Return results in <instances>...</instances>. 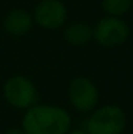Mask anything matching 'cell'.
Listing matches in <instances>:
<instances>
[{"label": "cell", "instance_id": "1", "mask_svg": "<svg viewBox=\"0 0 133 134\" xmlns=\"http://www.w3.org/2000/svg\"><path fill=\"white\" fill-rule=\"evenodd\" d=\"M70 126L67 110L55 104H34L22 119V130L26 134H66Z\"/></svg>", "mask_w": 133, "mask_h": 134}, {"label": "cell", "instance_id": "2", "mask_svg": "<svg viewBox=\"0 0 133 134\" xmlns=\"http://www.w3.org/2000/svg\"><path fill=\"white\" fill-rule=\"evenodd\" d=\"M125 129V111L113 104H107L94 110L86 123V131L89 134H122Z\"/></svg>", "mask_w": 133, "mask_h": 134}, {"label": "cell", "instance_id": "3", "mask_svg": "<svg viewBox=\"0 0 133 134\" xmlns=\"http://www.w3.org/2000/svg\"><path fill=\"white\" fill-rule=\"evenodd\" d=\"M3 96L4 100L12 107L19 110H27L37 104V88L29 77L16 74L9 77L3 84Z\"/></svg>", "mask_w": 133, "mask_h": 134}, {"label": "cell", "instance_id": "4", "mask_svg": "<svg viewBox=\"0 0 133 134\" xmlns=\"http://www.w3.org/2000/svg\"><path fill=\"white\" fill-rule=\"evenodd\" d=\"M130 34V29L127 23L123 21L120 17H106L100 19L93 27V39L97 44L106 49L120 47L126 43Z\"/></svg>", "mask_w": 133, "mask_h": 134}, {"label": "cell", "instance_id": "5", "mask_svg": "<svg viewBox=\"0 0 133 134\" xmlns=\"http://www.w3.org/2000/svg\"><path fill=\"white\" fill-rule=\"evenodd\" d=\"M67 97L75 110L80 113H87L94 110V107L97 106L99 90L90 79L79 76L69 83Z\"/></svg>", "mask_w": 133, "mask_h": 134}, {"label": "cell", "instance_id": "6", "mask_svg": "<svg viewBox=\"0 0 133 134\" xmlns=\"http://www.w3.org/2000/svg\"><path fill=\"white\" fill-rule=\"evenodd\" d=\"M34 24L46 30H57L67 20V7L62 0H40L33 9Z\"/></svg>", "mask_w": 133, "mask_h": 134}, {"label": "cell", "instance_id": "7", "mask_svg": "<svg viewBox=\"0 0 133 134\" xmlns=\"http://www.w3.org/2000/svg\"><path fill=\"white\" fill-rule=\"evenodd\" d=\"M34 20L31 13L22 7L12 9L3 19V27L10 36L22 37L26 36L27 33L33 29Z\"/></svg>", "mask_w": 133, "mask_h": 134}, {"label": "cell", "instance_id": "8", "mask_svg": "<svg viewBox=\"0 0 133 134\" xmlns=\"http://www.w3.org/2000/svg\"><path fill=\"white\" fill-rule=\"evenodd\" d=\"M63 37L67 41V44L73 47L86 46L93 39V27H90L84 21H75L65 29Z\"/></svg>", "mask_w": 133, "mask_h": 134}, {"label": "cell", "instance_id": "9", "mask_svg": "<svg viewBox=\"0 0 133 134\" xmlns=\"http://www.w3.org/2000/svg\"><path fill=\"white\" fill-rule=\"evenodd\" d=\"M132 0H102L103 12L110 17H122L132 7Z\"/></svg>", "mask_w": 133, "mask_h": 134}, {"label": "cell", "instance_id": "10", "mask_svg": "<svg viewBox=\"0 0 133 134\" xmlns=\"http://www.w3.org/2000/svg\"><path fill=\"white\" fill-rule=\"evenodd\" d=\"M6 134H26L22 129H10L6 131Z\"/></svg>", "mask_w": 133, "mask_h": 134}, {"label": "cell", "instance_id": "11", "mask_svg": "<svg viewBox=\"0 0 133 134\" xmlns=\"http://www.w3.org/2000/svg\"><path fill=\"white\" fill-rule=\"evenodd\" d=\"M66 134H89L86 130H69Z\"/></svg>", "mask_w": 133, "mask_h": 134}, {"label": "cell", "instance_id": "12", "mask_svg": "<svg viewBox=\"0 0 133 134\" xmlns=\"http://www.w3.org/2000/svg\"><path fill=\"white\" fill-rule=\"evenodd\" d=\"M132 3H133V0H132Z\"/></svg>", "mask_w": 133, "mask_h": 134}]
</instances>
